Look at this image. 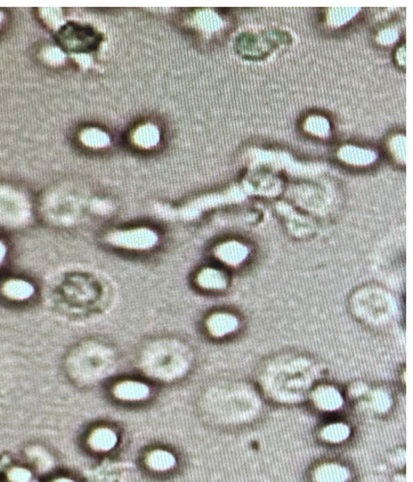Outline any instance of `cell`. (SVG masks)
Segmentation results:
<instances>
[{"label":"cell","mask_w":413,"mask_h":482,"mask_svg":"<svg viewBox=\"0 0 413 482\" xmlns=\"http://www.w3.org/2000/svg\"><path fill=\"white\" fill-rule=\"evenodd\" d=\"M106 240L116 247L132 251H148L158 244V235L152 228L118 230L108 235Z\"/></svg>","instance_id":"cell-1"},{"label":"cell","mask_w":413,"mask_h":482,"mask_svg":"<svg viewBox=\"0 0 413 482\" xmlns=\"http://www.w3.org/2000/svg\"><path fill=\"white\" fill-rule=\"evenodd\" d=\"M63 45L72 51H87L97 44V35L93 30L83 26H65L60 33Z\"/></svg>","instance_id":"cell-2"},{"label":"cell","mask_w":413,"mask_h":482,"mask_svg":"<svg viewBox=\"0 0 413 482\" xmlns=\"http://www.w3.org/2000/svg\"><path fill=\"white\" fill-rule=\"evenodd\" d=\"M112 394L120 401L140 402L150 398L151 388L146 383L134 379L120 381L113 386Z\"/></svg>","instance_id":"cell-3"},{"label":"cell","mask_w":413,"mask_h":482,"mask_svg":"<svg viewBox=\"0 0 413 482\" xmlns=\"http://www.w3.org/2000/svg\"><path fill=\"white\" fill-rule=\"evenodd\" d=\"M311 398L315 407L321 412H337L344 406V398L339 390L327 384L317 386L312 393Z\"/></svg>","instance_id":"cell-4"},{"label":"cell","mask_w":413,"mask_h":482,"mask_svg":"<svg viewBox=\"0 0 413 482\" xmlns=\"http://www.w3.org/2000/svg\"><path fill=\"white\" fill-rule=\"evenodd\" d=\"M119 437L116 431L109 426H99L90 431L87 437V446L93 453L106 454L118 446Z\"/></svg>","instance_id":"cell-5"},{"label":"cell","mask_w":413,"mask_h":482,"mask_svg":"<svg viewBox=\"0 0 413 482\" xmlns=\"http://www.w3.org/2000/svg\"><path fill=\"white\" fill-rule=\"evenodd\" d=\"M205 326L212 338H225L239 328V319L228 312H216L209 315Z\"/></svg>","instance_id":"cell-6"},{"label":"cell","mask_w":413,"mask_h":482,"mask_svg":"<svg viewBox=\"0 0 413 482\" xmlns=\"http://www.w3.org/2000/svg\"><path fill=\"white\" fill-rule=\"evenodd\" d=\"M351 478L348 467L336 462L320 464L312 473L313 482H348Z\"/></svg>","instance_id":"cell-7"},{"label":"cell","mask_w":413,"mask_h":482,"mask_svg":"<svg viewBox=\"0 0 413 482\" xmlns=\"http://www.w3.org/2000/svg\"><path fill=\"white\" fill-rule=\"evenodd\" d=\"M144 463L152 472L166 473L176 467L177 458L169 450L155 448L146 453Z\"/></svg>","instance_id":"cell-8"},{"label":"cell","mask_w":413,"mask_h":482,"mask_svg":"<svg viewBox=\"0 0 413 482\" xmlns=\"http://www.w3.org/2000/svg\"><path fill=\"white\" fill-rule=\"evenodd\" d=\"M215 255L223 263L231 267H237L247 258L248 249L244 244H239L237 241H230L218 246L216 248Z\"/></svg>","instance_id":"cell-9"},{"label":"cell","mask_w":413,"mask_h":482,"mask_svg":"<svg viewBox=\"0 0 413 482\" xmlns=\"http://www.w3.org/2000/svg\"><path fill=\"white\" fill-rule=\"evenodd\" d=\"M33 283L23 279H8L1 286V294L12 301H26L35 295Z\"/></svg>","instance_id":"cell-10"},{"label":"cell","mask_w":413,"mask_h":482,"mask_svg":"<svg viewBox=\"0 0 413 482\" xmlns=\"http://www.w3.org/2000/svg\"><path fill=\"white\" fill-rule=\"evenodd\" d=\"M228 276L214 267H205L196 276V285L205 290H223L228 287Z\"/></svg>","instance_id":"cell-11"},{"label":"cell","mask_w":413,"mask_h":482,"mask_svg":"<svg viewBox=\"0 0 413 482\" xmlns=\"http://www.w3.org/2000/svg\"><path fill=\"white\" fill-rule=\"evenodd\" d=\"M352 434V429L346 423L337 422L326 425L320 431V438L324 442L330 444H340L348 440Z\"/></svg>","instance_id":"cell-12"},{"label":"cell","mask_w":413,"mask_h":482,"mask_svg":"<svg viewBox=\"0 0 413 482\" xmlns=\"http://www.w3.org/2000/svg\"><path fill=\"white\" fill-rule=\"evenodd\" d=\"M81 141L93 148H102L109 143V138L106 133L101 132L99 129L90 128L81 134Z\"/></svg>","instance_id":"cell-13"},{"label":"cell","mask_w":413,"mask_h":482,"mask_svg":"<svg viewBox=\"0 0 413 482\" xmlns=\"http://www.w3.org/2000/svg\"><path fill=\"white\" fill-rule=\"evenodd\" d=\"M134 141L136 144L142 147H150L157 141V132L150 126H144L135 132Z\"/></svg>","instance_id":"cell-14"},{"label":"cell","mask_w":413,"mask_h":482,"mask_svg":"<svg viewBox=\"0 0 413 482\" xmlns=\"http://www.w3.org/2000/svg\"><path fill=\"white\" fill-rule=\"evenodd\" d=\"M8 482H35L33 472L23 466H14L6 473Z\"/></svg>","instance_id":"cell-15"},{"label":"cell","mask_w":413,"mask_h":482,"mask_svg":"<svg viewBox=\"0 0 413 482\" xmlns=\"http://www.w3.org/2000/svg\"><path fill=\"white\" fill-rule=\"evenodd\" d=\"M29 457L33 458L35 465H37L39 469H49V466L53 465L49 454L46 453L45 450L42 449V448L35 447L31 449Z\"/></svg>","instance_id":"cell-16"},{"label":"cell","mask_w":413,"mask_h":482,"mask_svg":"<svg viewBox=\"0 0 413 482\" xmlns=\"http://www.w3.org/2000/svg\"><path fill=\"white\" fill-rule=\"evenodd\" d=\"M6 246L3 244V241H0V264L3 263V260H5V256H6Z\"/></svg>","instance_id":"cell-17"},{"label":"cell","mask_w":413,"mask_h":482,"mask_svg":"<svg viewBox=\"0 0 413 482\" xmlns=\"http://www.w3.org/2000/svg\"><path fill=\"white\" fill-rule=\"evenodd\" d=\"M51 482H77L76 480L72 479V478H69V476H58V478H55V479L51 480Z\"/></svg>","instance_id":"cell-18"},{"label":"cell","mask_w":413,"mask_h":482,"mask_svg":"<svg viewBox=\"0 0 413 482\" xmlns=\"http://www.w3.org/2000/svg\"><path fill=\"white\" fill-rule=\"evenodd\" d=\"M1 19H3V14L0 13V22H1Z\"/></svg>","instance_id":"cell-19"}]
</instances>
